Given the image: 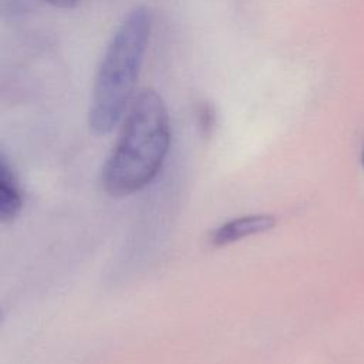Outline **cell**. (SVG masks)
<instances>
[{"label": "cell", "mask_w": 364, "mask_h": 364, "mask_svg": "<svg viewBox=\"0 0 364 364\" xmlns=\"http://www.w3.org/2000/svg\"><path fill=\"white\" fill-rule=\"evenodd\" d=\"M169 146L165 101L155 90L142 88L132 98L117 144L102 166L104 189L117 198L144 189L161 171Z\"/></svg>", "instance_id": "cell-1"}, {"label": "cell", "mask_w": 364, "mask_h": 364, "mask_svg": "<svg viewBox=\"0 0 364 364\" xmlns=\"http://www.w3.org/2000/svg\"><path fill=\"white\" fill-rule=\"evenodd\" d=\"M151 13L136 6L111 36L97 67L87 114L95 135L111 132L125 117L142 68L151 37Z\"/></svg>", "instance_id": "cell-2"}, {"label": "cell", "mask_w": 364, "mask_h": 364, "mask_svg": "<svg viewBox=\"0 0 364 364\" xmlns=\"http://www.w3.org/2000/svg\"><path fill=\"white\" fill-rule=\"evenodd\" d=\"M276 226V218L272 215L264 213H255V215H245L240 218H235L226 220L220 226L215 228L209 233L210 245L220 247L230 245L233 242L242 240L247 236L264 233Z\"/></svg>", "instance_id": "cell-3"}, {"label": "cell", "mask_w": 364, "mask_h": 364, "mask_svg": "<svg viewBox=\"0 0 364 364\" xmlns=\"http://www.w3.org/2000/svg\"><path fill=\"white\" fill-rule=\"evenodd\" d=\"M23 206V192L4 154L0 156V220H13Z\"/></svg>", "instance_id": "cell-4"}, {"label": "cell", "mask_w": 364, "mask_h": 364, "mask_svg": "<svg viewBox=\"0 0 364 364\" xmlns=\"http://www.w3.org/2000/svg\"><path fill=\"white\" fill-rule=\"evenodd\" d=\"M199 119H200L202 128L208 131L213 124V109L209 105L202 104V107L199 108Z\"/></svg>", "instance_id": "cell-5"}, {"label": "cell", "mask_w": 364, "mask_h": 364, "mask_svg": "<svg viewBox=\"0 0 364 364\" xmlns=\"http://www.w3.org/2000/svg\"><path fill=\"white\" fill-rule=\"evenodd\" d=\"M44 1L58 9H73L78 3V0H44Z\"/></svg>", "instance_id": "cell-6"}, {"label": "cell", "mask_w": 364, "mask_h": 364, "mask_svg": "<svg viewBox=\"0 0 364 364\" xmlns=\"http://www.w3.org/2000/svg\"><path fill=\"white\" fill-rule=\"evenodd\" d=\"M363 164H364V154H363Z\"/></svg>", "instance_id": "cell-7"}]
</instances>
